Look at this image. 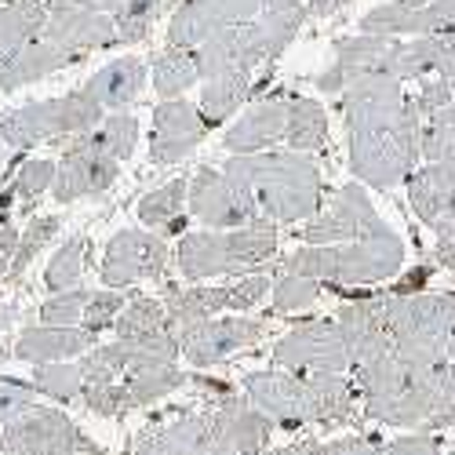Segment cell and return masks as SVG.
Here are the masks:
<instances>
[{"mask_svg":"<svg viewBox=\"0 0 455 455\" xmlns=\"http://www.w3.org/2000/svg\"><path fill=\"white\" fill-rule=\"evenodd\" d=\"M339 113L347 124L350 175L375 189L408 182L423 161V113L404 92V81L383 73L357 77L339 92Z\"/></svg>","mask_w":455,"mask_h":455,"instance_id":"1","label":"cell"},{"mask_svg":"<svg viewBox=\"0 0 455 455\" xmlns=\"http://www.w3.org/2000/svg\"><path fill=\"white\" fill-rule=\"evenodd\" d=\"M222 168L251 189L262 219L277 226L307 222L324 208V175L314 154L259 149V154H230Z\"/></svg>","mask_w":455,"mask_h":455,"instance_id":"2","label":"cell"},{"mask_svg":"<svg viewBox=\"0 0 455 455\" xmlns=\"http://www.w3.org/2000/svg\"><path fill=\"white\" fill-rule=\"evenodd\" d=\"M281 267L321 281L324 291L347 295L354 288L394 281L404 270V241L394 230H387L343 244H299Z\"/></svg>","mask_w":455,"mask_h":455,"instance_id":"3","label":"cell"},{"mask_svg":"<svg viewBox=\"0 0 455 455\" xmlns=\"http://www.w3.org/2000/svg\"><path fill=\"white\" fill-rule=\"evenodd\" d=\"M281 234L277 222L259 219L251 226L237 230H194L182 234L175 248L179 274L186 281H212V277H230V274H251L277 255Z\"/></svg>","mask_w":455,"mask_h":455,"instance_id":"4","label":"cell"},{"mask_svg":"<svg viewBox=\"0 0 455 455\" xmlns=\"http://www.w3.org/2000/svg\"><path fill=\"white\" fill-rule=\"evenodd\" d=\"M383 302L394 350L408 364L430 368L448 361V343L455 339V291H387Z\"/></svg>","mask_w":455,"mask_h":455,"instance_id":"5","label":"cell"},{"mask_svg":"<svg viewBox=\"0 0 455 455\" xmlns=\"http://www.w3.org/2000/svg\"><path fill=\"white\" fill-rule=\"evenodd\" d=\"M102 117H106V109L81 84L59 99H41V102L8 109L0 117V139H4V146H15V149H33L44 142H69L92 132Z\"/></svg>","mask_w":455,"mask_h":455,"instance_id":"6","label":"cell"},{"mask_svg":"<svg viewBox=\"0 0 455 455\" xmlns=\"http://www.w3.org/2000/svg\"><path fill=\"white\" fill-rule=\"evenodd\" d=\"M0 444L12 455H102L106 448L88 437L55 404H33L0 427Z\"/></svg>","mask_w":455,"mask_h":455,"instance_id":"7","label":"cell"},{"mask_svg":"<svg viewBox=\"0 0 455 455\" xmlns=\"http://www.w3.org/2000/svg\"><path fill=\"white\" fill-rule=\"evenodd\" d=\"M121 164L124 161H117L99 142L95 128L62 142V154L55 161V182H52L55 204H73V201H84V197L109 194L121 179Z\"/></svg>","mask_w":455,"mask_h":455,"instance_id":"8","label":"cell"},{"mask_svg":"<svg viewBox=\"0 0 455 455\" xmlns=\"http://www.w3.org/2000/svg\"><path fill=\"white\" fill-rule=\"evenodd\" d=\"M186 204L204 230H237V226H251L262 219L251 189L226 168H197L189 175Z\"/></svg>","mask_w":455,"mask_h":455,"instance_id":"9","label":"cell"},{"mask_svg":"<svg viewBox=\"0 0 455 455\" xmlns=\"http://www.w3.org/2000/svg\"><path fill=\"white\" fill-rule=\"evenodd\" d=\"M390 226L383 222V215L375 212L368 186L364 182H347L335 189V197L314 215L302 222L299 241L302 244H343V241H361V237H375L387 234Z\"/></svg>","mask_w":455,"mask_h":455,"instance_id":"10","label":"cell"},{"mask_svg":"<svg viewBox=\"0 0 455 455\" xmlns=\"http://www.w3.org/2000/svg\"><path fill=\"white\" fill-rule=\"evenodd\" d=\"M172 262V248L154 230H117L102 251L99 277L106 288H132L142 281H164Z\"/></svg>","mask_w":455,"mask_h":455,"instance_id":"11","label":"cell"},{"mask_svg":"<svg viewBox=\"0 0 455 455\" xmlns=\"http://www.w3.org/2000/svg\"><path fill=\"white\" fill-rule=\"evenodd\" d=\"M274 364L288 371H350L354 357L335 317H314L274 343Z\"/></svg>","mask_w":455,"mask_h":455,"instance_id":"12","label":"cell"},{"mask_svg":"<svg viewBox=\"0 0 455 455\" xmlns=\"http://www.w3.org/2000/svg\"><path fill=\"white\" fill-rule=\"evenodd\" d=\"M41 36H48L52 44H59L69 55H92V52H109V48H124L121 26L113 15L95 12L81 0H48V19Z\"/></svg>","mask_w":455,"mask_h":455,"instance_id":"13","label":"cell"},{"mask_svg":"<svg viewBox=\"0 0 455 455\" xmlns=\"http://www.w3.org/2000/svg\"><path fill=\"white\" fill-rule=\"evenodd\" d=\"M241 394L262 415H270L277 430L310 427V379H307V371H288L277 364L262 368V371H248L241 379Z\"/></svg>","mask_w":455,"mask_h":455,"instance_id":"14","label":"cell"},{"mask_svg":"<svg viewBox=\"0 0 455 455\" xmlns=\"http://www.w3.org/2000/svg\"><path fill=\"white\" fill-rule=\"evenodd\" d=\"M182 357V347L175 335L161 339H113L106 347H92L81 361L84 383H117L135 371L157 368V364H175Z\"/></svg>","mask_w":455,"mask_h":455,"instance_id":"15","label":"cell"},{"mask_svg":"<svg viewBox=\"0 0 455 455\" xmlns=\"http://www.w3.org/2000/svg\"><path fill=\"white\" fill-rule=\"evenodd\" d=\"M274 430L270 415H262L244 394H234L208 415V455H262Z\"/></svg>","mask_w":455,"mask_h":455,"instance_id":"16","label":"cell"},{"mask_svg":"<svg viewBox=\"0 0 455 455\" xmlns=\"http://www.w3.org/2000/svg\"><path fill=\"white\" fill-rule=\"evenodd\" d=\"M208 121L197 102L189 99H161L154 109V124H149V164L154 168H172L194 157V149L208 135Z\"/></svg>","mask_w":455,"mask_h":455,"instance_id":"17","label":"cell"},{"mask_svg":"<svg viewBox=\"0 0 455 455\" xmlns=\"http://www.w3.org/2000/svg\"><path fill=\"white\" fill-rule=\"evenodd\" d=\"M267 321H255V317H230V314H219L212 321H204L201 328H194L182 339V361H189L197 371H208L222 361H230L241 350H251L267 339Z\"/></svg>","mask_w":455,"mask_h":455,"instance_id":"18","label":"cell"},{"mask_svg":"<svg viewBox=\"0 0 455 455\" xmlns=\"http://www.w3.org/2000/svg\"><path fill=\"white\" fill-rule=\"evenodd\" d=\"M267 4L270 0H182L168 22V44L201 48L208 36L259 19Z\"/></svg>","mask_w":455,"mask_h":455,"instance_id":"19","label":"cell"},{"mask_svg":"<svg viewBox=\"0 0 455 455\" xmlns=\"http://www.w3.org/2000/svg\"><path fill=\"white\" fill-rule=\"evenodd\" d=\"M361 33L383 36H434L455 33V0H387L371 8L361 22Z\"/></svg>","mask_w":455,"mask_h":455,"instance_id":"20","label":"cell"},{"mask_svg":"<svg viewBox=\"0 0 455 455\" xmlns=\"http://www.w3.org/2000/svg\"><path fill=\"white\" fill-rule=\"evenodd\" d=\"M331 317H335L339 331H343V339H347L354 364L394 350L383 295H354V299H347Z\"/></svg>","mask_w":455,"mask_h":455,"instance_id":"21","label":"cell"},{"mask_svg":"<svg viewBox=\"0 0 455 455\" xmlns=\"http://www.w3.org/2000/svg\"><path fill=\"white\" fill-rule=\"evenodd\" d=\"M310 379V427L343 430L364 419L361 390L350 371H307Z\"/></svg>","mask_w":455,"mask_h":455,"instance_id":"22","label":"cell"},{"mask_svg":"<svg viewBox=\"0 0 455 455\" xmlns=\"http://www.w3.org/2000/svg\"><path fill=\"white\" fill-rule=\"evenodd\" d=\"M288 135V95H267L251 102L241 117L226 128L222 149L226 154H259L274 149Z\"/></svg>","mask_w":455,"mask_h":455,"instance_id":"23","label":"cell"},{"mask_svg":"<svg viewBox=\"0 0 455 455\" xmlns=\"http://www.w3.org/2000/svg\"><path fill=\"white\" fill-rule=\"evenodd\" d=\"M99 343V335L84 324H36L15 339V357L26 364H48V361H73L84 357Z\"/></svg>","mask_w":455,"mask_h":455,"instance_id":"24","label":"cell"},{"mask_svg":"<svg viewBox=\"0 0 455 455\" xmlns=\"http://www.w3.org/2000/svg\"><path fill=\"white\" fill-rule=\"evenodd\" d=\"M408 204L423 226H441L455 215V161H427L408 175Z\"/></svg>","mask_w":455,"mask_h":455,"instance_id":"25","label":"cell"},{"mask_svg":"<svg viewBox=\"0 0 455 455\" xmlns=\"http://www.w3.org/2000/svg\"><path fill=\"white\" fill-rule=\"evenodd\" d=\"M164 310H168V328L182 347V339L194 328H201L204 321H212L219 314H230V284L197 281L194 288H168L164 291Z\"/></svg>","mask_w":455,"mask_h":455,"instance_id":"26","label":"cell"},{"mask_svg":"<svg viewBox=\"0 0 455 455\" xmlns=\"http://www.w3.org/2000/svg\"><path fill=\"white\" fill-rule=\"evenodd\" d=\"M135 455H208V415H161L139 437Z\"/></svg>","mask_w":455,"mask_h":455,"instance_id":"27","label":"cell"},{"mask_svg":"<svg viewBox=\"0 0 455 455\" xmlns=\"http://www.w3.org/2000/svg\"><path fill=\"white\" fill-rule=\"evenodd\" d=\"M77 62H81L77 55L62 52L59 44L48 41V36H36V41H29L26 48H19L8 62H0V95L29 88V84L52 77V73H59V69L77 66Z\"/></svg>","mask_w":455,"mask_h":455,"instance_id":"28","label":"cell"},{"mask_svg":"<svg viewBox=\"0 0 455 455\" xmlns=\"http://www.w3.org/2000/svg\"><path fill=\"white\" fill-rule=\"evenodd\" d=\"M146 77H149V66L135 55H124V59H113L102 69H95L84 88L95 95V102L106 113H117V109H128L142 99Z\"/></svg>","mask_w":455,"mask_h":455,"instance_id":"29","label":"cell"},{"mask_svg":"<svg viewBox=\"0 0 455 455\" xmlns=\"http://www.w3.org/2000/svg\"><path fill=\"white\" fill-rule=\"evenodd\" d=\"M189 179H172L139 201V219L146 230H154L161 237H182L186 234V219H189Z\"/></svg>","mask_w":455,"mask_h":455,"instance_id":"30","label":"cell"},{"mask_svg":"<svg viewBox=\"0 0 455 455\" xmlns=\"http://www.w3.org/2000/svg\"><path fill=\"white\" fill-rule=\"evenodd\" d=\"M288 149L324 154L328 149V109L310 95H288Z\"/></svg>","mask_w":455,"mask_h":455,"instance_id":"31","label":"cell"},{"mask_svg":"<svg viewBox=\"0 0 455 455\" xmlns=\"http://www.w3.org/2000/svg\"><path fill=\"white\" fill-rule=\"evenodd\" d=\"M149 81H154V92L161 99H182L194 84H201L197 73V52L182 48V44H168L154 55L149 62Z\"/></svg>","mask_w":455,"mask_h":455,"instance_id":"32","label":"cell"},{"mask_svg":"<svg viewBox=\"0 0 455 455\" xmlns=\"http://www.w3.org/2000/svg\"><path fill=\"white\" fill-rule=\"evenodd\" d=\"M48 19V0H8L0 8V62L36 41Z\"/></svg>","mask_w":455,"mask_h":455,"instance_id":"33","label":"cell"},{"mask_svg":"<svg viewBox=\"0 0 455 455\" xmlns=\"http://www.w3.org/2000/svg\"><path fill=\"white\" fill-rule=\"evenodd\" d=\"M270 77H262L255 84V77H215V81H201V113H204V121L208 128H219L234 117V113L267 84Z\"/></svg>","mask_w":455,"mask_h":455,"instance_id":"34","label":"cell"},{"mask_svg":"<svg viewBox=\"0 0 455 455\" xmlns=\"http://www.w3.org/2000/svg\"><path fill=\"white\" fill-rule=\"evenodd\" d=\"M55 182V161H26L12 182L0 189V215H8L12 208L19 212H33L36 201H41Z\"/></svg>","mask_w":455,"mask_h":455,"instance_id":"35","label":"cell"},{"mask_svg":"<svg viewBox=\"0 0 455 455\" xmlns=\"http://www.w3.org/2000/svg\"><path fill=\"white\" fill-rule=\"evenodd\" d=\"M113 331H117V339H161V335H172L164 299L128 295V302H124L117 324H113Z\"/></svg>","mask_w":455,"mask_h":455,"instance_id":"36","label":"cell"},{"mask_svg":"<svg viewBox=\"0 0 455 455\" xmlns=\"http://www.w3.org/2000/svg\"><path fill=\"white\" fill-rule=\"evenodd\" d=\"M321 295H324V284L321 281H314V277H307V274H295V270H277V277H274V291H270V299H274V307H270V314L274 317H295V314H307V310H314L317 302H321Z\"/></svg>","mask_w":455,"mask_h":455,"instance_id":"37","label":"cell"},{"mask_svg":"<svg viewBox=\"0 0 455 455\" xmlns=\"http://www.w3.org/2000/svg\"><path fill=\"white\" fill-rule=\"evenodd\" d=\"M33 387H36V394L55 404H81V394H84L81 364H69V361L33 364Z\"/></svg>","mask_w":455,"mask_h":455,"instance_id":"38","label":"cell"},{"mask_svg":"<svg viewBox=\"0 0 455 455\" xmlns=\"http://www.w3.org/2000/svg\"><path fill=\"white\" fill-rule=\"evenodd\" d=\"M88 251H92V241H88L84 234L62 241V244H59V251L52 255V262H48V270H44V288H48V291L77 288V284L84 281Z\"/></svg>","mask_w":455,"mask_h":455,"instance_id":"39","label":"cell"},{"mask_svg":"<svg viewBox=\"0 0 455 455\" xmlns=\"http://www.w3.org/2000/svg\"><path fill=\"white\" fill-rule=\"evenodd\" d=\"M59 230H62V219L59 215H33L26 222V230L19 234V251H15V262H12V274H8L12 284L22 281V274L33 267V259L55 241Z\"/></svg>","mask_w":455,"mask_h":455,"instance_id":"40","label":"cell"},{"mask_svg":"<svg viewBox=\"0 0 455 455\" xmlns=\"http://www.w3.org/2000/svg\"><path fill=\"white\" fill-rule=\"evenodd\" d=\"M419 149L423 161H455V99L430 117H423Z\"/></svg>","mask_w":455,"mask_h":455,"instance_id":"41","label":"cell"},{"mask_svg":"<svg viewBox=\"0 0 455 455\" xmlns=\"http://www.w3.org/2000/svg\"><path fill=\"white\" fill-rule=\"evenodd\" d=\"M95 135L117 161H128L135 154V146H139V117L128 109L106 113V117L95 124Z\"/></svg>","mask_w":455,"mask_h":455,"instance_id":"42","label":"cell"},{"mask_svg":"<svg viewBox=\"0 0 455 455\" xmlns=\"http://www.w3.org/2000/svg\"><path fill=\"white\" fill-rule=\"evenodd\" d=\"M124 302H128L124 288H102V291H92L81 324H84L88 331H95V335L109 331L113 324H117V317H121V310H124Z\"/></svg>","mask_w":455,"mask_h":455,"instance_id":"43","label":"cell"},{"mask_svg":"<svg viewBox=\"0 0 455 455\" xmlns=\"http://www.w3.org/2000/svg\"><path fill=\"white\" fill-rule=\"evenodd\" d=\"M88 299H92V291L81 284L66 288V291H52V299L41 307V324H81Z\"/></svg>","mask_w":455,"mask_h":455,"instance_id":"44","label":"cell"},{"mask_svg":"<svg viewBox=\"0 0 455 455\" xmlns=\"http://www.w3.org/2000/svg\"><path fill=\"white\" fill-rule=\"evenodd\" d=\"M270 291H274V270L259 267V270H251V274H244L241 281L230 284V310L234 314H248V310L259 307V302H267Z\"/></svg>","mask_w":455,"mask_h":455,"instance_id":"45","label":"cell"},{"mask_svg":"<svg viewBox=\"0 0 455 455\" xmlns=\"http://www.w3.org/2000/svg\"><path fill=\"white\" fill-rule=\"evenodd\" d=\"M161 8H164V0H128L117 26H121V36H124V44H139L149 36V29H154V22L161 19Z\"/></svg>","mask_w":455,"mask_h":455,"instance_id":"46","label":"cell"},{"mask_svg":"<svg viewBox=\"0 0 455 455\" xmlns=\"http://www.w3.org/2000/svg\"><path fill=\"white\" fill-rule=\"evenodd\" d=\"M36 387H33V379L26 383V379H12V375H0V427L12 423L15 415H22L26 408L36 404Z\"/></svg>","mask_w":455,"mask_h":455,"instance_id":"47","label":"cell"},{"mask_svg":"<svg viewBox=\"0 0 455 455\" xmlns=\"http://www.w3.org/2000/svg\"><path fill=\"white\" fill-rule=\"evenodd\" d=\"M419 88H415V106H419L423 117H430V113H437L441 106H448L455 99V88L444 81V77H423V81H415Z\"/></svg>","mask_w":455,"mask_h":455,"instance_id":"48","label":"cell"},{"mask_svg":"<svg viewBox=\"0 0 455 455\" xmlns=\"http://www.w3.org/2000/svg\"><path fill=\"white\" fill-rule=\"evenodd\" d=\"M324 455H387V444L368 434H350V437H335L324 444Z\"/></svg>","mask_w":455,"mask_h":455,"instance_id":"49","label":"cell"},{"mask_svg":"<svg viewBox=\"0 0 455 455\" xmlns=\"http://www.w3.org/2000/svg\"><path fill=\"white\" fill-rule=\"evenodd\" d=\"M387 455H441V441L430 430H415L408 437H397L387 444Z\"/></svg>","mask_w":455,"mask_h":455,"instance_id":"50","label":"cell"},{"mask_svg":"<svg viewBox=\"0 0 455 455\" xmlns=\"http://www.w3.org/2000/svg\"><path fill=\"white\" fill-rule=\"evenodd\" d=\"M434 262L455 274V215L434 226Z\"/></svg>","mask_w":455,"mask_h":455,"instance_id":"51","label":"cell"},{"mask_svg":"<svg viewBox=\"0 0 455 455\" xmlns=\"http://www.w3.org/2000/svg\"><path fill=\"white\" fill-rule=\"evenodd\" d=\"M19 226L12 222V215H0V281H8L12 274V262H15V251H19Z\"/></svg>","mask_w":455,"mask_h":455,"instance_id":"52","label":"cell"},{"mask_svg":"<svg viewBox=\"0 0 455 455\" xmlns=\"http://www.w3.org/2000/svg\"><path fill=\"white\" fill-rule=\"evenodd\" d=\"M430 274H434L430 267H415V270H408V277H401V281H397L390 291H394V295H411V291H423V284L430 281Z\"/></svg>","mask_w":455,"mask_h":455,"instance_id":"53","label":"cell"},{"mask_svg":"<svg viewBox=\"0 0 455 455\" xmlns=\"http://www.w3.org/2000/svg\"><path fill=\"white\" fill-rule=\"evenodd\" d=\"M324 444H328V441H317V437H302V441H291V444L277 448V455H324Z\"/></svg>","mask_w":455,"mask_h":455,"instance_id":"54","label":"cell"},{"mask_svg":"<svg viewBox=\"0 0 455 455\" xmlns=\"http://www.w3.org/2000/svg\"><path fill=\"white\" fill-rule=\"evenodd\" d=\"M347 4H354V0H310V12H314L317 19H328V15H335V12H343Z\"/></svg>","mask_w":455,"mask_h":455,"instance_id":"55","label":"cell"},{"mask_svg":"<svg viewBox=\"0 0 455 455\" xmlns=\"http://www.w3.org/2000/svg\"><path fill=\"white\" fill-rule=\"evenodd\" d=\"M448 361H455V339H451V343H448Z\"/></svg>","mask_w":455,"mask_h":455,"instance_id":"56","label":"cell"},{"mask_svg":"<svg viewBox=\"0 0 455 455\" xmlns=\"http://www.w3.org/2000/svg\"><path fill=\"white\" fill-rule=\"evenodd\" d=\"M0 161H4V139H0Z\"/></svg>","mask_w":455,"mask_h":455,"instance_id":"57","label":"cell"},{"mask_svg":"<svg viewBox=\"0 0 455 455\" xmlns=\"http://www.w3.org/2000/svg\"><path fill=\"white\" fill-rule=\"evenodd\" d=\"M0 455H12V451H8V448H4V444H0Z\"/></svg>","mask_w":455,"mask_h":455,"instance_id":"58","label":"cell"},{"mask_svg":"<svg viewBox=\"0 0 455 455\" xmlns=\"http://www.w3.org/2000/svg\"><path fill=\"white\" fill-rule=\"evenodd\" d=\"M448 455H455V448H451V451H448Z\"/></svg>","mask_w":455,"mask_h":455,"instance_id":"59","label":"cell"}]
</instances>
